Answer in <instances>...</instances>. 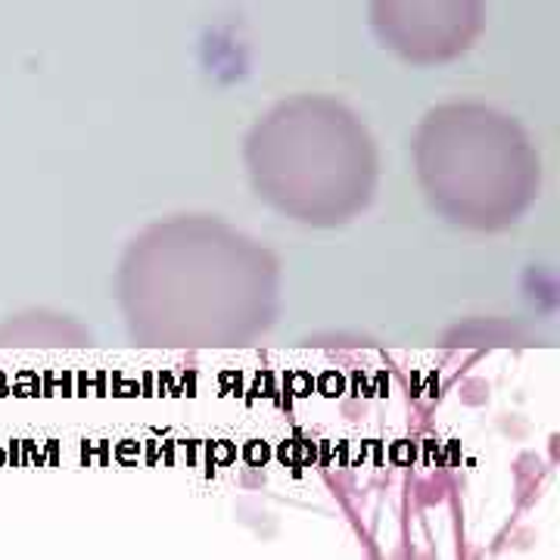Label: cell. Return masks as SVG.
I'll return each instance as SVG.
<instances>
[{
	"label": "cell",
	"instance_id": "cell-1",
	"mask_svg": "<svg viewBox=\"0 0 560 560\" xmlns=\"http://www.w3.org/2000/svg\"><path fill=\"white\" fill-rule=\"evenodd\" d=\"M119 300L143 346H241L275 320L278 261L221 221H165L131 243Z\"/></svg>",
	"mask_w": 560,
	"mask_h": 560
},
{
	"label": "cell",
	"instance_id": "cell-4",
	"mask_svg": "<svg viewBox=\"0 0 560 560\" xmlns=\"http://www.w3.org/2000/svg\"><path fill=\"white\" fill-rule=\"evenodd\" d=\"M482 20V0H371L383 47L415 66L458 60L480 38Z\"/></svg>",
	"mask_w": 560,
	"mask_h": 560
},
{
	"label": "cell",
	"instance_id": "cell-5",
	"mask_svg": "<svg viewBox=\"0 0 560 560\" xmlns=\"http://www.w3.org/2000/svg\"><path fill=\"white\" fill-rule=\"evenodd\" d=\"M69 342L66 320L47 315H22L0 324V346H57Z\"/></svg>",
	"mask_w": 560,
	"mask_h": 560
},
{
	"label": "cell",
	"instance_id": "cell-3",
	"mask_svg": "<svg viewBox=\"0 0 560 560\" xmlns=\"http://www.w3.org/2000/svg\"><path fill=\"white\" fill-rule=\"evenodd\" d=\"M427 200L448 221L501 231L539 194V156L517 121L480 103L433 109L415 135Z\"/></svg>",
	"mask_w": 560,
	"mask_h": 560
},
{
	"label": "cell",
	"instance_id": "cell-2",
	"mask_svg": "<svg viewBox=\"0 0 560 560\" xmlns=\"http://www.w3.org/2000/svg\"><path fill=\"white\" fill-rule=\"evenodd\" d=\"M246 165L261 200L315 228L352 221L377 187L374 140L327 97L275 106L246 140Z\"/></svg>",
	"mask_w": 560,
	"mask_h": 560
}]
</instances>
